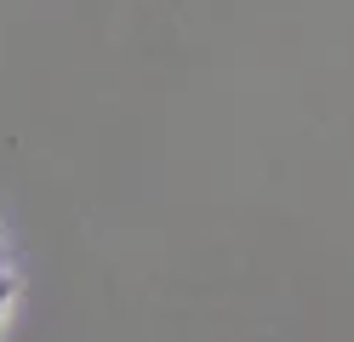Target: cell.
<instances>
[{
	"label": "cell",
	"mask_w": 354,
	"mask_h": 342,
	"mask_svg": "<svg viewBox=\"0 0 354 342\" xmlns=\"http://www.w3.org/2000/svg\"><path fill=\"white\" fill-rule=\"evenodd\" d=\"M24 291H29V280H24V251H17L12 228L0 222V342H6V336H12V325H17Z\"/></svg>",
	"instance_id": "cell-1"
}]
</instances>
